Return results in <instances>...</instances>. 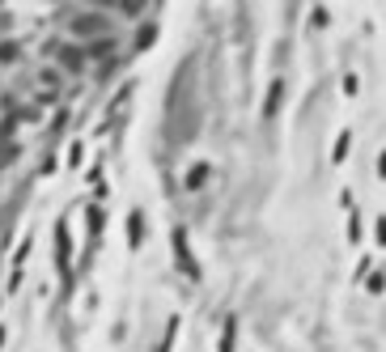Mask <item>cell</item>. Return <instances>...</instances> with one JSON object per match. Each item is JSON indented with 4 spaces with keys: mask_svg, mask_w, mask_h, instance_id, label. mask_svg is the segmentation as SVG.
<instances>
[{
    "mask_svg": "<svg viewBox=\"0 0 386 352\" xmlns=\"http://www.w3.org/2000/svg\"><path fill=\"white\" fill-rule=\"evenodd\" d=\"M110 30V21L102 17V13H81V17H72V34L76 38H93V34H106Z\"/></svg>",
    "mask_w": 386,
    "mask_h": 352,
    "instance_id": "1",
    "label": "cell"
},
{
    "mask_svg": "<svg viewBox=\"0 0 386 352\" xmlns=\"http://www.w3.org/2000/svg\"><path fill=\"white\" fill-rule=\"evenodd\" d=\"M174 255H178L183 272H187L191 280H200V263H195V259H191V251H187V229H174Z\"/></svg>",
    "mask_w": 386,
    "mask_h": 352,
    "instance_id": "2",
    "label": "cell"
},
{
    "mask_svg": "<svg viewBox=\"0 0 386 352\" xmlns=\"http://www.w3.org/2000/svg\"><path fill=\"white\" fill-rule=\"evenodd\" d=\"M208 174H212V170H208V161H195V166L187 170V178H183V187H187V191H200V187L208 183Z\"/></svg>",
    "mask_w": 386,
    "mask_h": 352,
    "instance_id": "3",
    "label": "cell"
},
{
    "mask_svg": "<svg viewBox=\"0 0 386 352\" xmlns=\"http://www.w3.org/2000/svg\"><path fill=\"white\" fill-rule=\"evenodd\" d=\"M280 98H285V81L276 76V81H272V89H268V102H263V119H272V115L280 110Z\"/></svg>",
    "mask_w": 386,
    "mask_h": 352,
    "instance_id": "4",
    "label": "cell"
},
{
    "mask_svg": "<svg viewBox=\"0 0 386 352\" xmlns=\"http://www.w3.org/2000/svg\"><path fill=\"white\" fill-rule=\"evenodd\" d=\"M348 149H353V132H340V140H336V153H331V161L340 166V161L348 157Z\"/></svg>",
    "mask_w": 386,
    "mask_h": 352,
    "instance_id": "5",
    "label": "cell"
},
{
    "mask_svg": "<svg viewBox=\"0 0 386 352\" xmlns=\"http://www.w3.org/2000/svg\"><path fill=\"white\" fill-rule=\"evenodd\" d=\"M140 225H144V217H140V212H136V217H132V221H127V242H132V246H136V242H140Z\"/></svg>",
    "mask_w": 386,
    "mask_h": 352,
    "instance_id": "6",
    "label": "cell"
},
{
    "mask_svg": "<svg viewBox=\"0 0 386 352\" xmlns=\"http://www.w3.org/2000/svg\"><path fill=\"white\" fill-rule=\"evenodd\" d=\"M348 242H361V217L357 212L348 217Z\"/></svg>",
    "mask_w": 386,
    "mask_h": 352,
    "instance_id": "7",
    "label": "cell"
},
{
    "mask_svg": "<svg viewBox=\"0 0 386 352\" xmlns=\"http://www.w3.org/2000/svg\"><path fill=\"white\" fill-rule=\"evenodd\" d=\"M378 242L386 246V217H378Z\"/></svg>",
    "mask_w": 386,
    "mask_h": 352,
    "instance_id": "8",
    "label": "cell"
},
{
    "mask_svg": "<svg viewBox=\"0 0 386 352\" xmlns=\"http://www.w3.org/2000/svg\"><path fill=\"white\" fill-rule=\"evenodd\" d=\"M378 178H386V149H382V157H378Z\"/></svg>",
    "mask_w": 386,
    "mask_h": 352,
    "instance_id": "9",
    "label": "cell"
}]
</instances>
